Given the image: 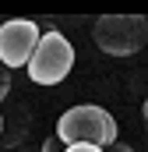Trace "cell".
<instances>
[{
    "mask_svg": "<svg viewBox=\"0 0 148 152\" xmlns=\"http://www.w3.org/2000/svg\"><path fill=\"white\" fill-rule=\"evenodd\" d=\"M106 152H134V149H127V145H110Z\"/></svg>",
    "mask_w": 148,
    "mask_h": 152,
    "instance_id": "ba28073f",
    "label": "cell"
},
{
    "mask_svg": "<svg viewBox=\"0 0 148 152\" xmlns=\"http://www.w3.org/2000/svg\"><path fill=\"white\" fill-rule=\"evenodd\" d=\"M116 117L110 110H102V106H92V103H85V106H71L67 113H60L57 120V138L64 142V145H99V149H110L116 145Z\"/></svg>",
    "mask_w": 148,
    "mask_h": 152,
    "instance_id": "6da1fadb",
    "label": "cell"
},
{
    "mask_svg": "<svg viewBox=\"0 0 148 152\" xmlns=\"http://www.w3.org/2000/svg\"><path fill=\"white\" fill-rule=\"evenodd\" d=\"M42 28H39L32 18H11L0 25V64L4 67H28L32 53H36Z\"/></svg>",
    "mask_w": 148,
    "mask_h": 152,
    "instance_id": "277c9868",
    "label": "cell"
},
{
    "mask_svg": "<svg viewBox=\"0 0 148 152\" xmlns=\"http://www.w3.org/2000/svg\"><path fill=\"white\" fill-rule=\"evenodd\" d=\"M92 39L106 57H134L148 42V21L141 14H102L92 28Z\"/></svg>",
    "mask_w": 148,
    "mask_h": 152,
    "instance_id": "7a4b0ae2",
    "label": "cell"
},
{
    "mask_svg": "<svg viewBox=\"0 0 148 152\" xmlns=\"http://www.w3.org/2000/svg\"><path fill=\"white\" fill-rule=\"evenodd\" d=\"M71 67H74V46L67 42L64 32H57L53 25H46L36 53H32V60L25 67L28 78L36 85H60L64 78L71 75Z\"/></svg>",
    "mask_w": 148,
    "mask_h": 152,
    "instance_id": "3957f363",
    "label": "cell"
},
{
    "mask_svg": "<svg viewBox=\"0 0 148 152\" xmlns=\"http://www.w3.org/2000/svg\"><path fill=\"white\" fill-rule=\"evenodd\" d=\"M67 152H106V149H99V145H85V142H81V145H67Z\"/></svg>",
    "mask_w": 148,
    "mask_h": 152,
    "instance_id": "52a82bcc",
    "label": "cell"
},
{
    "mask_svg": "<svg viewBox=\"0 0 148 152\" xmlns=\"http://www.w3.org/2000/svg\"><path fill=\"white\" fill-rule=\"evenodd\" d=\"M141 117H145V131H148V99H145V106H141Z\"/></svg>",
    "mask_w": 148,
    "mask_h": 152,
    "instance_id": "9c48e42d",
    "label": "cell"
},
{
    "mask_svg": "<svg viewBox=\"0 0 148 152\" xmlns=\"http://www.w3.org/2000/svg\"><path fill=\"white\" fill-rule=\"evenodd\" d=\"M42 152H67V145L53 134V138H46V142H42Z\"/></svg>",
    "mask_w": 148,
    "mask_h": 152,
    "instance_id": "8992f818",
    "label": "cell"
},
{
    "mask_svg": "<svg viewBox=\"0 0 148 152\" xmlns=\"http://www.w3.org/2000/svg\"><path fill=\"white\" fill-rule=\"evenodd\" d=\"M7 92H11V67L0 64V103L7 99Z\"/></svg>",
    "mask_w": 148,
    "mask_h": 152,
    "instance_id": "5b68a950",
    "label": "cell"
},
{
    "mask_svg": "<svg viewBox=\"0 0 148 152\" xmlns=\"http://www.w3.org/2000/svg\"><path fill=\"white\" fill-rule=\"evenodd\" d=\"M0 131H4V117H0Z\"/></svg>",
    "mask_w": 148,
    "mask_h": 152,
    "instance_id": "30bf717a",
    "label": "cell"
}]
</instances>
